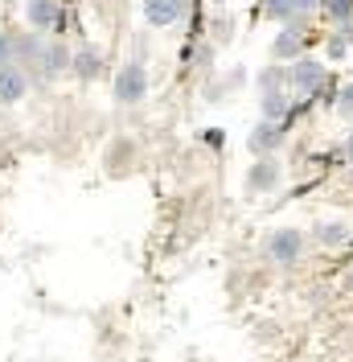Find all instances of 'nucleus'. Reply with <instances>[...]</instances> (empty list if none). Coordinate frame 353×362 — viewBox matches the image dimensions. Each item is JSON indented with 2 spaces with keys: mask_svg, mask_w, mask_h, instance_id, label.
<instances>
[{
  "mask_svg": "<svg viewBox=\"0 0 353 362\" xmlns=\"http://www.w3.org/2000/svg\"><path fill=\"white\" fill-rule=\"evenodd\" d=\"M111 95H115V103H124V107L140 103V99L148 95V66H144L140 58H128L124 66L115 70V78H111Z\"/></svg>",
  "mask_w": 353,
  "mask_h": 362,
  "instance_id": "nucleus-1",
  "label": "nucleus"
},
{
  "mask_svg": "<svg viewBox=\"0 0 353 362\" xmlns=\"http://www.w3.org/2000/svg\"><path fill=\"white\" fill-rule=\"evenodd\" d=\"M287 87L296 95H304V99H316L321 90L329 87V66L321 58H300V62L287 66Z\"/></svg>",
  "mask_w": 353,
  "mask_h": 362,
  "instance_id": "nucleus-2",
  "label": "nucleus"
},
{
  "mask_svg": "<svg viewBox=\"0 0 353 362\" xmlns=\"http://www.w3.org/2000/svg\"><path fill=\"white\" fill-rule=\"evenodd\" d=\"M25 21L33 33H62L70 25V13L62 0H25Z\"/></svg>",
  "mask_w": 353,
  "mask_h": 362,
  "instance_id": "nucleus-3",
  "label": "nucleus"
},
{
  "mask_svg": "<svg viewBox=\"0 0 353 362\" xmlns=\"http://www.w3.org/2000/svg\"><path fill=\"white\" fill-rule=\"evenodd\" d=\"M267 255H271L275 264L292 268V264L304 255V235H300L296 226H280V230H271V235H267Z\"/></svg>",
  "mask_w": 353,
  "mask_h": 362,
  "instance_id": "nucleus-4",
  "label": "nucleus"
},
{
  "mask_svg": "<svg viewBox=\"0 0 353 362\" xmlns=\"http://www.w3.org/2000/svg\"><path fill=\"white\" fill-rule=\"evenodd\" d=\"M321 8H325V0H263V13L271 21H280L284 29L309 21L312 13H321Z\"/></svg>",
  "mask_w": 353,
  "mask_h": 362,
  "instance_id": "nucleus-5",
  "label": "nucleus"
},
{
  "mask_svg": "<svg viewBox=\"0 0 353 362\" xmlns=\"http://www.w3.org/2000/svg\"><path fill=\"white\" fill-rule=\"evenodd\" d=\"M284 140H287V124H271V119H259L255 132L246 136V144H251L255 157H280Z\"/></svg>",
  "mask_w": 353,
  "mask_h": 362,
  "instance_id": "nucleus-6",
  "label": "nucleus"
},
{
  "mask_svg": "<svg viewBox=\"0 0 353 362\" xmlns=\"http://www.w3.org/2000/svg\"><path fill=\"white\" fill-rule=\"evenodd\" d=\"M280 181H284L280 157H259L251 169H246V189H251V194H275Z\"/></svg>",
  "mask_w": 353,
  "mask_h": 362,
  "instance_id": "nucleus-7",
  "label": "nucleus"
},
{
  "mask_svg": "<svg viewBox=\"0 0 353 362\" xmlns=\"http://www.w3.org/2000/svg\"><path fill=\"white\" fill-rule=\"evenodd\" d=\"M304 45H309V37H304V21H300V25H287L284 33H275V42H271V58L292 66V62L309 58V54H304Z\"/></svg>",
  "mask_w": 353,
  "mask_h": 362,
  "instance_id": "nucleus-8",
  "label": "nucleus"
},
{
  "mask_svg": "<svg viewBox=\"0 0 353 362\" xmlns=\"http://www.w3.org/2000/svg\"><path fill=\"white\" fill-rule=\"evenodd\" d=\"M25 95H29V70L25 66H0V103L4 107H13V103H21Z\"/></svg>",
  "mask_w": 353,
  "mask_h": 362,
  "instance_id": "nucleus-9",
  "label": "nucleus"
},
{
  "mask_svg": "<svg viewBox=\"0 0 353 362\" xmlns=\"http://www.w3.org/2000/svg\"><path fill=\"white\" fill-rule=\"evenodd\" d=\"M103 70H107V58H103L99 45H78V49H74V74H78V83L103 78Z\"/></svg>",
  "mask_w": 353,
  "mask_h": 362,
  "instance_id": "nucleus-10",
  "label": "nucleus"
},
{
  "mask_svg": "<svg viewBox=\"0 0 353 362\" xmlns=\"http://www.w3.org/2000/svg\"><path fill=\"white\" fill-rule=\"evenodd\" d=\"M185 4L189 0H144V21L156 25V29H169L185 17Z\"/></svg>",
  "mask_w": 353,
  "mask_h": 362,
  "instance_id": "nucleus-11",
  "label": "nucleus"
},
{
  "mask_svg": "<svg viewBox=\"0 0 353 362\" xmlns=\"http://www.w3.org/2000/svg\"><path fill=\"white\" fill-rule=\"evenodd\" d=\"M312 239L321 247H341V243H349V226L341 223V218H325V223L312 230Z\"/></svg>",
  "mask_w": 353,
  "mask_h": 362,
  "instance_id": "nucleus-12",
  "label": "nucleus"
},
{
  "mask_svg": "<svg viewBox=\"0 0 353 362\" xmlns=\"http://www.w3.org/2000/svg\"><path fill=\"white\" fill-rule=\"evenodd\" d=\"M259 90H263V95L287 90V66H267L263 74H259Z\"/></svg>",
  "mask_w": 353,
  "mask_h": 362,
  "instance_id": "nucleus-13",
  "label": "nucleus"
},
{
  "mask_svg": "<svg viewBox=\"0 0 353 362\" xmlns=\"http://www.w3.org/2000/svg\"><path fill=\"white\" fill-rule=\"evenodd\" d=\"M333 25H349L353 21V0H325V8H321Z\"/></svg>",
  "mask_w": 353,
  "mask_h": 362,
  "instance_id": "nucleus-14",
  "label": "nucleus"
},
{
  "mask_svg": "<svg viewBox=\"0 0 353 362\" xmlns=\"http://www.w3.org/2000/svg\"><path fill=\"white\" fill-rule=\"evenodd\" d=\"M17 62V33H0V66Z\"/></svg>",
  "mask_w": 353,
  "mask_h": 362,
  "instance_id": "nucleus-15",
  "label": "nucleus"
},
{
  "mask_svg": "<svg viewBox=\"0 0 353 362\" xmlns=\"http://www.w3.org/2000/svg\"><path fill=\"white\" fill-rule=\"evenodd\" d=\"M337 115H345V119H353V83H345V87L337 90Z\"/></svg>",
  "mask_w": 353,
  "mask_h": 362,
  "instance_id": "nucleus-16",
  "label": "nucleus"
},
{
  "mask_svg": "<svg viewBox=\"0 0 353 362\" xmlns=\"http://www.w3.org/2000/svg\"><path fill=\"white\" fill-rule=\"evenodd\" d=\"M201 140H205L210 148H222V144H226V136H222V128H205V132H201Z\"/></svg>",
  "mask_w": 353,
  "mask_h": 362,
  "instance_id": "nucleus-17",
  "label": "nucleus"
},
{
  "mask_svg": "<svg viewBox=\"0 0 353 362\" xmlns=\"http://www.w3.org/2000/svg\"><path fill=\"white\" fill-rule=\"evenodd\" d=\"M341 160L353 165V132H345V140H341Z\"/></svg>",
  "mask_w": 353,
  "mask_h": 362,
  "instance_id": "nucleus-18",
  "label": "nucleus"
},
{
  "mask_svg": "<svg viewBox=\"0 0 353 362\" xmlns=\"http://www.w3.org/2000/svg\"><path fill=\"white\" fill-rule=\"evenodd\" d=\"M345 49H349V45H345L341 37H337V33H333V37H329V54H333V58H345Z\"/></svg>",
  "mask_w": 353,
  "mask_h": 362,
  "instance_id": "nucleus-19",
  "label": "nucleus"
},
{
  "mask_svg": "<svg viewBox=\"0 0 353 362\" xmlns=\"http://www.w3.org/2000/svg\"><path fill=\"white\" fill-rule=\"evenodd\" d=\"M214 29H218L214 37H218V42H226V37H230V17H218V25H214Z\"/></svg>",
  "mask_w": 353,
  "mask_h": 362,
  "instance_id": "nucleus-20",
  "label": "nucleus"
},
{
  "mask_svg": "<svg viewBox=\"0 0 353 362\" xmlns=\"http://www.w3.org/2000/svg\"><path fill=\"white\" fill-rule=\"evenodd\" d=\"M337 37H341L345 45H353V21L349 25H337Z\"/></svg>",
  "mask_w": 353,
  "mask_h": 362,
  "instance_id": "nucleus-21",
  "label": "nucleus"
},
{
  "mask_svg": "<svg viewBox=\"0 0 353 362\" xmlns=\"http://www.w3.org/2000/svg\"><path fill=\"white\" fill-rule=\"evenodd\" d=\"M210 4H226V0H210Z\"/></svg>",
  "mask_w": 353,
  "mask_h": 362,
  "instance_id": "nucleus-22",
  "label": "nucleus"
}]
</instances>
